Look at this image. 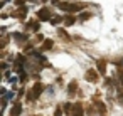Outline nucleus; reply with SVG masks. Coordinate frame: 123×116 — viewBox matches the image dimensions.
Masks as SVG:
<instances>
[{"mask_svg": "<svg viewBox=\"0 0 123 116\" xmlns=\"http://www.w3.org/2000/svg\"><path fill=\"white\" fill-rule=\"evenodd\" d=\"M57 7H59L61 10H64V12H78V10L84 9L86 5H84V4H69V2H61V4H57Z\"/></svg>", "mask_w": 123, "mask_h": 116, "instance_id": "1", "label": "nucleus"}, {"mask_svg": "<svg viewBox=\"0 0 123 116\" xmlns=\"http://www.w3.org/2000/svg\"><path fill=\"white\" fill-rule=\"evenodd\" d=\"M42 91H44V86H42L41 82H36V84H34V87H32V91H31L29 99H36V98H39Z\"/></svg>", "mask_w": 123, "mask_h": 116, "instance_id": "2", "label": "nucleus"}, {"mask_svg": "<svg viewBox=\"0 0 123 116\" xmlns=\"http://www.w3.org/2000/svg\"><path fill=\"white\" fill-rule=\"evenodd\" d=\"M98 71H94V69H89V71H86V74H84V79L88 81V82H96L98 81Z\"/></svg>", "mask_w": 123, "mask_h": 116, "instance_id": "3", "label": "nucleus"}, {"mask_svg": "<svg viewBox=\"0 0 123 116\" xmlns=\"http://www.w3.org/2000/svg\"><path fill=\"white\" fill-rule=\"evenodd\" d=\"M73 116H84V109H83L81 103H76L73 106Z\"/></svg>", "mask_w": 123, "mask_h": 116, "instance_id": "4", "label": "nucleus"}, {"mask_svg": "<svg viewBox=\"0 0 123 116\" xmlns=\"http://www.w3.org/2000/svg\"><path fill=\"white\" fill-rule=\"evenodd\" d=\"M37 19H39L41 22H44V20H51V17H49V10H47V9L39 10V12H37Z\"/></svg>", "mask_w": 123, "mask_h": 116, "instance_id": "5", "label": "nucleus"}, {"mask_svg": "<svg viewBox=\"0 0 123 116\" xmlns=\"http://www.w3.org/2000/svg\"><path fill=\"white\" fill-rule=\"evenodd\" d=\"M20 113H22V108H20L19 103H15V104L12 106V109H10V114H12V116H19Z\"/></svg>", "mask_w": 123, "mask_h": 116, "instance_id": "6", "label": "nucleus"}, {"mask_svg": "<svg viewBox=\"0 0 123 116\" xmlns=\"http://www.w3.org/2000/svg\"><path fill=\"white\" fill-rule=\"evenodd\" d=\"M25 12H27V7H20L17 12H12V15H14V17H19V19H24Z\"/></svg>", "mask_w": 123, "mask_h": 116, "instance_id": "7", "label": "nucleus"}, {"mask_svg": "<svg viewBox=\"0 0 123 116\" xmlns=\"http://www.w3.org/2000/svg\"><path fill=\"white\" fill-rule=\"evenodd\" d=\"M98 72L99 74H105L106 72V62L105 61H98Z\"/></svg>", "mask_w": 123, "mask_h": 116, "instance_id": "8", "label": "nucleus"}, {"mask_svg": "<svg viewBox=\"0 0 123 116\" xmlns=\"http://www.w3.org/2000/svg\"><path fill=\"white\" fill-rule=\"evenodd\" d=\"M68 91H69V94H74V93L78 91V82H76V81H73V82L68 86Z\"/></svg>", "mask_w": 123, "mask_h": 116, "instance_id": "9", "label": "nucleus"}, {"mask_svg": "<svg viewBox=\"0 0 123 116\" xmlns=\"http://www.w3.org/2000/svg\"><path fill=\"white\" fill-rule=\"evenodd\" d=\"M74 20H76V19H74V15H68V17L64 19V24H66V25H73V24H74Z\"/></svg>", "mask_w": 123, "mask_h": 116, "instance_id": "10", "label": "nucleus"}, {"mask_svg": "<svg viewBox=\"0 0 123 116\" xmlns=\"http://www.w3.org/2000/svg\"><path fill=\"white\" fill-rule=\"evenodd\" d=\"M57 34H59L64 41H69V39H71V37H69V34H68L66 30H62V29H59V30H57Z\"/></svg>", "mask_w": 123, "mask_h": 116, "instance_id": "11", "label": "nucleus"}, {"mask_svg": "<svg viewBox=\"0 0 123 116\" xmlns=\"http://www.w3.org/2000/svg\"><path fill=\"white\" fill-rule=\"evenodd\" d=\"M14 39H19V41H27V35H25V34H19V32H15V34H14Z\"/></svg>", "mask_w": 123, "mask_h": 116, "instance_id": "12", "label": "nucleus"}, {"mask_svg": "<svg viewBox=\"0 0 123 116\" xmlns=\"http://www.w3.org/2000/svg\"><path fill=\"white\" fill-rule=\"evenodd\" d=\"M51 47H52V41H46L41 49H42V51H47V49H51Z\"/></svg>", "mask_w": 123, "mask_h": 116, "instance_id": "13", "label": "nucleus"}, {"mask_svg": "<svg viewBox=\"0 0 123 116\" xmlns=\"http://www.w3.org/2000/svg\"><path fill=\"white\" fill-rule=\"evenodd\" d=\"M96 106H98V111H99L101 114H105V111H106V109H105V104L99 103V101H96Z\"/></svg>", "mask_w": 123, "mask_h": 116, "instance_id": "14", "label": "nucleus"}, {"mask_svg": "<svg viewBox=\"0 0 123 116\" xmlns=\"http://www.w3.org/2000/svg\"><path fill=\"white\" fill-rule=\"evenodd\" d=\"M73 106H74V104H69V103H66V104H64V111H66V113L73 111Z\"/></svg>", "mask_w": 123, "mask_h": 116, "instance_id": "15", "label": "nucleus"}, {"mask_svg": "<svg viewBox=\"0 0 123 116\" xmlns=\"http://www.w3.org/2000/svg\"><path fill=\"white\" fill-rule=\"evenodd\" d=\"M89 17H91V14H89V12H84V15H81V17H79V20H88Z\"/></svg>", "mask_w": 123, "mask_h": 116, "instance_id": "16", "label": "nucleus"}, {"mask_svg": "<svg viewBox=\"0 0 123 116\" xmlns=\"http://www.w3.org/2000/svg\"><path fill=\"white\" fill-rule=\"evenodd\" d=\"M61 20H62V19H61V17L57 15V17H52V19H51V24H59Z\"/></svg>", "mask_w": 123, "mask_h": 116, "instance_id": "17", "label": "nucleus"}, {"mask_svg": "<svg viewBox=\"0 0 123 116\" xmlns=\"http://www.w3.org/2000/svg\"><path fill=\"white\" fill-rule=\"evenodd\" d=\"M62 114V109L61 108H56V111H54V116H61Z\"/></svg>", "mask_w": 123, "mask_h": 116, "instance_id": "18", "label": "nucleus"}, {"mask_svg": "<svg viewBox=\"0 0 123 116\" xmlns=\"http://www.w3.org/2000/svg\"><path fill=\"white\" fill-rule=\"evenodd\" d=\"M36 41H39V42H41V41H44V37H42L41 34H37V37H36Z\"/></svg>", "mask_w": 123, "mask_h": 116, "instance_id": "19", "label": "nucleus"}, {"mask_svg": "<svg viewBox=\"0 0 123 116\" xmlns=\"http://www.w3.org/2000/svg\"><path fill=\"white\" fill-rule=\"evenodd\" d=\"M15 4H17V5H22V4H24V0H15ZM22 7H24V5H22Z\"/></svg>", "mask_w": 123, "mask_h": 116, "instance_id": "20", "label": "nucleus"}]
</instances>
